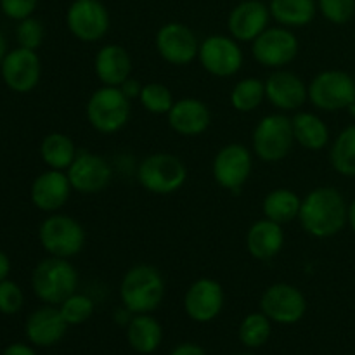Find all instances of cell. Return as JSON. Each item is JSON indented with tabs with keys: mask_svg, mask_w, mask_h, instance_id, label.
<instances>
[{
	"mask_svg": "<svg viewBox=\"0 0 355 355\" xmlns=\"http://www.w3.org/2000/svg\"><path fill=\"white\" fill-rule=\"evenodd\" d=\"M139 103L144 107V111L162 116V114H168L175 99L168 87L159 82H151L144 83L141 96H139Z\"/></svg>",
	"mask_w": 355,
	"mask_h": 355,
	"instance_id": "d6a6232c",
	"label": "cell"
},
{
	"mask_svg": "<svg viewBox=\"0 0 355 355\" xmlns=\"http://www.w3.org/2000/svg\"><path fill=\"white\" fill-rule=\"evenodd\" d=\"M6 54H7V42H6V38H3L2 31H0V64H2Z\"/></svg>",
	"mask_w": 355,
	"mask_h": 355,
	"instance_id": "ee69618b",
	"label": "cell"
},
{
	"mask_svg": "<svg viewBox=\"0 0 355 355\" xmlns=\"http://www.w3.org/2000/svg\"><path fill=\"white\" fill-rule=\"evenodd\" d=\"M300 42L291 28L269 26L252 42V55L267 69H283L295 61Z\"/></svg>",
	"mask_w": 355,
	"mask_h": 355,
	"instance_id": "30bf717a",
	"label": "cell"
},
{
	"mask_svg": "<svg viewBox=\"0 0 355 355\" xmlns=\"http://www.w3.org/2000/svg\"><path fill=\"white\" fill-rule=\"evenodd\" d=\"M168 355H208L203 347L196 345V343H180Z\"/></svg>",
	"mask_w": 355,
	"mask_h": 355,
	"instance_id": "ab89813d",
	"label": "cell"
},
{
	"mask_svg": "<svg viewBox=\"0 0 355 355\" xmlns=\"http://www.w3.org/2000/svg\"><path fill=\"white\" fill-rule=\"evenodd\" d=\"M270 335H272V321L262 311L246 315L238 329L239 342L246 349H260L269 342Z\"/></svg>",
	"mask_w": 355,
	"mask_h": 355,
	"instance_id": "1f68e13d",
	"label": "cell"
},
{
	"mask_svg": "<svg viewBox=\"0 0 355 355\" xmlns=\"http://www.w3.org/2000/svg\"><path fill=\"white\" fill-rule=\"evenodd\" d=\"M38 239L49 255L69 260L82 252L87 236L76 218L55 211L40 224Z\"/></svg>",
	"mask_w": 355,
	"mask_h": 355,
	"instance_id": "52a82bcc",
	"label": "cell"
},
{
	"mask_svg": "<svg viewBox=\"0 0 355 355\" xmlns=\"http://www.w3.org/2000/svg\"><path fill=\"white\" fill-rule=\"evenodd\" d=\"M284 248L283 225L269 218H260L250 225L246 232V250L250 255L260 262L276 259Z\"/></svg>",
	"mask_w": 355,
	"mask_h": 355,
	"instance_id": "603a6c76",
	"label": "cell"
},
{
	"mask_svg": "<svg viewBox=\"0 0 355 355\" xmlns=\"http://www.w3.org/2000/svg\"><path fill=\"white\" fill-rule=\"evenodd\" d=\"M253 172V151L239 142L220 148L211 163L214 180L225 191H239Z\"/></svg>",
	"mask_w": 355,
	"mask_h": 355,
	"instance_id": "8fae6325",
	"label": "cell"
},
{
	"mask_svg": "<svg viewBox=\"0 0 355 355\" xmlns=\"http://www.w3.org/2000/svg\"><path fill=\"white\" fill-rule=\"evenodd\" d=\"M142 87L144 85H142L137 78L130 76V78H127L123 83H121L120 89H121V92H123L130 101H134V99L139 101V96H141V92H142Z\"/></svg>",
	"mask_w": 355,
	"mask_h": 355,
	"instance_id": "f35d334b",
	"label": "cell"
},
{
	"mask_svg": "<svg viewBox=\"0 0 355 355\" xmlns=\"http://www.w3.org/2000/svg\"><path fill=\"white\" fill-rule=\"evenodd\" d=\"M45 30L42 21H38L37 17L30 16L26 19L19 21L16 28V40L19 44V47L30 49V51H37L42 44H44Z\"/></svg>",
	"mask_w": 355,
	"mask_h": 355,
	"instance_id": "e575fe53",
	"label": "cell"
},
{
	"mask_svg": "<svg viewBox=\"0 0 355 355\" xmlns=\"http://www.w3.org/2000/svg\"><path fill=\"white\" fill-rule=\"evenodd\" d=\"M238 355H253V354H250V352H245V354H238Z\"/></svg>",
	"mask_w": 355,
	"mask_h": 355,
	"instance_id": "bcb514c9",
	"label": "cell"
},
{
	"mask_svg": "<svg viewBox=\"0 0 355 355\" xmlns=\"http://www.w3.org/2000/svg\"><path fill=\"white\" fill-rule=\"evenodd\" d=\"M347 111H349V114H350V116H352L354 120H355V99L352 101V104H350V106L347 107Z\"/></svg>",
	"mask_w": 355,
	"mask_h": 355,
	"instance_id": "f6af8a7d",
	"label": "cell"
},
{
	"mask_svg": "<svg viewBox=\"0 0 355 355\" xmlns=\"http://www.w3.org/2000/svg\"><path fill=\"white\" fill-rule=\"evenodd\" d=\"M127 340L132 350L149 355L159 349L163 342V328L151 314H134L127 324Z\"/></svg>",
	"mask_w": 355,
	"mask_h": 355,
	"instance_id": "484cf974",
	"label": "cell"
},
{
	"mask_svg": "<svg viewBox=\"0 0 355 355\" xmlns=\"http://www.w3.org/2000/svg\"><path fill=\"white\" fill-rule=\"evenodd\" d=\"M266 101V82L257 76H246L234 83L229 103L238 113H253Z\"/></svg>",
	"mask_w": 355,
	"mask_h": 355,
	"instance_id": "f546056e",
	"label": "cell"
},
{
	"mask_svg": "<svg viewBox=\"0 0 355 355\" xmlns=\"http://www.w3.org/2000/svg\"><path fill=\"white\" fill-rule=\"evenodd\" d=\"M78 281V270L68 259L51 255L40 260L31 274V288L38 300L55 307L75 293Z\"/></svg>",
	"mask_w": 355,
	"mask_h": 355,
	"instance_id": "3957f363",
	"label": "cell"
},
{
	"mask_svg": "<svg viewBox=\"0 0 355 355\" xmlns=\"http://www.w3.org/2000/svg\"><path fill=\"white\" fill-rule=\"evenodd\" d=\"M302 208V198L288 187H277L266 194L262 201V214L269 220L284 225L298 220Z\"/></svg>",
	"mask_w": 355,
	"mask_h": 355,
	"instance_id": "4316f807",
	"label": "cell"
},
{
	"mask_svg": "<svg viewBox=\"0 0 355 355\" xmlns=\"http://www.w3.org/2000/svg\"><path fill=\"white\" fill-rule=\"evenodd\" d=\"M73 193L68 173L62 170H45L31 184V201L38 210L55 214L69 201Z\"/></svg>",
	"mask_w": 355,
	"mask_h": 355,
	"instance_id": "ffe728a7",
	"label": "cell"
},
{
	"mask_svg": "<svg viewBox=\"0 0 355 355\" xmlns=\"http://www.w3.org/2000/svg\"><path fill=\"white\" fill-rule=\"evenodd\" d=\"M78 149L69 135L62 132H51L44 137L40 144V156L45 165L52 170H66L75 162Z\"/></svg>",
	"mask_w": 355,
	"mask_h": 355,
	"instance_id": "f1b7e54d",
	"label": "cell"
},
{
	"mask_svg": "<svg viewBox=\"0 0 355 355\" xmlns=\"http://www.w3.org/2000/svg\"><path fill=\"white\" fill-rule=\"evenodd\" d=\"M24 304L23 290L14 281H0V312L7 315L17 314Z\"/></svg>",
	"mask_w": 355,
	"mask_h": 355,
	"instance_id": "8d00e7d4",
	"label": "cell"
},
{
	"mask_svg": "<svg viewBox=\"0 0 355 355\" xmlns=\"http://www.w3.org/2000/svg\"><path fill=\"white\" fill-rule=\"evenodd\" d=\"M352 76H354V82H355V71H354V75H352Z\"/></svg>",
	"mask_w": 355,
	"mask_h": 355,
	"instance_id": "7dc6e473",
	"label": "cell"
},
{
	"mask_svg": "<svg viewBox=\"0 0 355 355\" xmlns=\"http://www.w3.org/2000/svg\"><path fill=\"white\" fill-rule=\"evenodd\" d=\"M266 82V101L279 113H297L309 101V87L290 69H274Z\"/></svg>",
	"mask_w": 355,
	"mask_h": 355,
	"instance_id": "2e32d148",
	"label": "cell"
},
{
	"mask_svg": "<svg viewBox=\"0 0 355 355\" xmlns=\"http://www.w3.org/2000/svg\"><path fill=\"white\" fill-rule=\"evenodd\" d=\"M309 103L319 111L336 113L355 99L354 76L342 69H324L309 82Z\"/></svg>",
	"mask_w": 355,
	"mask_h": 355,
	"instance_id": "ba28073f",
	"label": "cell"
},
{
	"mask_svg": "<svg viewBox=\"0 0 355 355\" xmlns=\"http://www.w3.org/2000/svg\"><path fill=\"white\" fill-rule=\"evenodd\" d=\"M260 311L276 324H297L307 312V298L290 283H274L260 298Z\"/></svg>",
	"mask_w": 355,
	"mask_h": 355,
	"instance_id": "4fadbf2b",
	"label": "cell"
},
{
	"mask_svg": "<svg viewBox=\"0 0 355 355\" xmlns=\"http://www.w3.org/2000/svg\"><path fill=\"white\" fill-rule=\"evenodd\" d=\"M75 193L92 196L99 194L110 186L113 179V168L104 156L90 151H78L75 162L66 170Z\"/></svg>",
	"mask_w": 355,
	"mask_h": 355,
	"instance_id": "9a60e30c",
	"label": "cell"
},
{
	"mask_svg": "<svg viewBox=\"0 0 355 355\" xmlns=\"http://www.w3.org/2000/svg\"><path fill=\"white\" fill-rule=\"evenodd\" d=\"M293 146V125L286 113L266 114L253 128L252 151L263 163L283 162Z\"/></svg>",
	"mask_w": 355,
	"mask_h": 355,
	"instance_id": "8992f818",
	"label": "cell"
},
{
	"mask_svg": "<svg viewBox=\"0 0 355 355\" xmlns=\"http://www.w3.org/2000/svg\"><path fill=\"white\" fill-rule=\"evenodd\" d=\"M349 203L336 187L319 186L302 198V229L315 239H329L343 231L347 225Z\"/></svg>",
	"mask_w": 355,
	"mask_h": 355,
	"instance_id": "6da1fadb",
	"label": "cell"
},
{
	"mask_svg": "<svg viewBox=\"0 0 355 355\" xmlns=\"http://www.w3.org/2000/svg\"><path fill=\"white\" fill-rule=\"evenodd\" d=\"M38 0H0V9L7 17L16 21H23L33 16Z\"/></svg>",
	"mask_w": 355,
	"mask_h": 355,
	"instance_id": "74e56055",
	"label": "cell"
},
{
	"mask_svg": "<svg viewBox=\"0 0 355 355\" xmlns=\"http://www.w3.org/2000/svg\"><path fill=\"white\" fill-rule=\"evenodd\" d=\"M269 10L279 26L304 28L318 14V0H270Z\"/></svg>",
	"mask_w": 355,
	"mask_h": 355,
	"instance_id": "83f0119b",
	"label": "cell"
},
{
	"mask_svg": "<svg viewBox=\"0 0 355 355\" xmlns=\"http://www.w3.org/2000/svg\"><path fill=\"white\" fill-rule=\"evenodd\" d=\"M269 6L262 0H243L229 12L227 30L234 40L239 44L250 42L252 44L259 35L269 28L270 21Z\"/></svg>",
	"mask_w": 355,
	"mask_h": 355,
	"instance_id": "d6986e66",
	"label": "cell"
},
{
	"mask_svg": "<svg viewBox=\"0 0 355 355\" xmlns=\"http://www.w3.org/2000/svg\"><path fill=\"white\" fill-rule=\"evenodd\" d=\"M28 340L37 347H52L64 338L68 322L55 305H47L31 312L24 326Z\"/></svg>",
	"mask_w": 355,
	"mask_h": 355,
	"instance_id": "7402d4cb",
	"label": "cell"
},
{
	"mask_svg": "<svg viewBox=\"0 0 355 355\" xmlns=\"http://www.w3.org/2000/svg\"><path fill=\"white\" fill-rule=\"evenodd\" d=\"M2 78L10 90L17 94L31 92L42 76V61L37 51L17 47L7 52L0 64Z\"/></svg>",
	"mask_w": 355,
	"mask_h": 355,
	"instance_id": "ac0fdd59",
	"label": "cell"
},
{
	"mask_svg": "<svg viewBox=\"0 0 355 355\" xmlns=\"http://www.w3.org/2000/svg\"><path fill=\"white\" fill-rule=\"evenodd\" d=\"M132 114V101L120 87L101 85L90 94L85 106V116L90 127L103 135L120 132Z\"/></svg>",
	"mask_w": 355,
	"mask_h": 355,
	"instance_id": "277c9868",
	"label": "cell"
},
{
	"mask_svg": "<svg viewBox=\"0 0 355 355\" xmlns=\"http://www.w3.org/2000/svg\"><path fill=\"white\" fill-rule=\"evenodd\" d=\"M333 170L343 177H355V123L343 128L329 149Z\"/></svg>",
	"mask_w": 355,
	"mask_h": 355,
	"instance_id": "4dcf8cb0",
	"label": "cell"
},
{
	"mask_svg": "<svg viewBox=\"0 0 355 355\" xmlns=\"http://www.w3.org/2000/svg\"><path fill=\"white\" fill-rule=\"evenodd\" d=\"M198 61L201 68L217 78H231L238 75L245 62V54L238 40L231 35L215 33L200 42Z\"/></svg>",
	"mask_w": 355,
	"mask_h": 355,
	"instance_id": "9c48e42d",
	"label": "cell"
},
{
	"mask_svg": "<svg viewBox=\"0 0 355 355\" xmlns=\"http://www.w3.org/2000/svg\"><path fill=\"white\" fill-rule=\"evenodd\" d=\"M170 128L182 137H198L205 134L211 123V111L201 99L182 97L175 101L166 114Z\"/></svg>",
	"mask_w": 355,
	"mask_h": 355,
	"instance_id": "44dd1931",
	"label": "cell"
},
{
	"mask_svg": "<svg viewBox=\"0 0 355 355\" xmlns=\"http://www.w3.org/2000/svg\"><path fill=\"white\" fill-rule=\"evenodd\" d=\"M9 272H10V260L9 257L0 250V281L7 279Z\"/></svg>",
	"mask_w": 355,
	"mask_h": 355,
	"instance_id": "b9f144b4",
	"label": "cell"
},
{
	"mask_svg": "<svg viewBox=\"0 0 355 355\" xmlns=\"http://www.w3.org/2000/svg\"><path fill=\"white\" fill-rule=\"evenodd\" d=\"M225 304L222 284L211 277H200L184 295V311L194 322H211L220 315Z\"/></svg>",
	"mask_w": 355,
	"mask_h": 355,
	"instance_id": "e0dca14e",
	"label": "cell"
},
{
	"mask_svg": "<svg viewBox=\"0 0 355 355\" xmlns=\"http://www.w3.org/2000/svg\"><path fill=\"white\" fill-rule=\"evenodd\" d=\"M165 293V277L149 263H137L121 277L120 300L132 314H153L163 304Z\"/></svg>",
	"mask_w": 355,
	"mask_h": 355,
	"instance_id": "7a4b0ae2",
	"label": "cell"
},
{
	"mask_svg": "<svg viewBox=\"0 0 355 355\" xmlns=\"http://www.w3.org/2000/svg\"><path fill=\"white\" fill-rule=\"evenodd\" d=\"M187 180V166L179 156L170 153H153L137 166V182L148 193L168 196L184 187Z\"/></svg>",
	"mask_w": 355,
	"mask_h": 355,
	"instance_id": "5b68a950",
	"label": "cell"
},
{
	"mask_svg": "<svg viewBox=\"0 0 355 355\" xmlns=\"http://www.w3.org/2000/svg\"><path fill=\"white\" fill-rule=\"evenodd\" d=\"M58 307L68 326L83 324L92 318L94 311H96V304H94L92 298L85 293H78V291H75L71 297L66 298Z\"/></svg>",
	"mask_w": 355,
	"mask_h": 355,
	"instance_id": "836d02e7",
	"label": "cell"
},
{
	"mask_svg": "<svg viewBox=\"0 0 355 355\" xmlns=\"http://www.w3.org/2000/svg\"><path fill=\"white\" fill-rule=\"evenodd\" d=\"M66 26L76 40L96 44L110 31V12L101 0H75L66 12Z\"/></svg>",
	"mask_w": 355,
	"mask_h": 355,
	"instance_id": "7c38bea8",
	"label": "cell"
},
{
	"mask_svg": "<svg viewBox=\"0 0 355 355\" xmlns=\"http://www.w3.org/2000/svg\"><path fill=\"white\" fill-rule=\"evenodd\" d=\"M318 9L331 24H345L354 17L355 0H318Z\"/></svg>",
	"mask_w": 355,
	"mask_h": 355,
	"instance_id": "d590c367",
	"label": "cell"
},
{
	"mask_svg": "<svg viewBox=\"0 0 355 355\" xmlns=\"http://www.w3.org/2000/svg\"><path fill=\"white\" fill-rule=\"evenodd\" d=\"M2 355H37V354H35V350L31 349V347L24 345V343H12V345H9L6 350H3Z\"/></svg>",
	"mask_w": 355,
	"mask_h": 355,
	"instance_id": "60d3db41",
	"label": "cell"
},
{
	"mask_svg": "<svg viewBox=\"0 0 355 355\" xmlns=\"http://www.w3.org/2000/svg\"><path fill=\"white\" fill-rule=\"evenodd\" d=\"M347 224L350 225L352 232L355 234V200L349 203V215H347Z\"/></svg>",
	"mask_w": 355,
	"mask_h": 355,
	"instance_id": "7bdbcfd3",
	"label": "cell"
},
{
	"mask_svg": "<svg viewBox=\"0 0 355 355\" xmlns=\"http://www.w3.org/2000/svg\"><path fill=\"white\" fill-rule=\"evenodd\" d=\"M158 55L172 66H187L198 59L200 40L187 24L172 23L163 24L155 38Z\"/></svg>",
	"mask_w": 355,
	"mask_h": 355,
	"instance_id": "5bb4252c",
	"label": "cell"
},
{
	"mask_svg": "<svg viewBox=\"0 0 355 355\" xmlns=\"http://www.w3.org/2000/svg\"><path fill=\"white\" fill-rule=\"evenodd\" d=\"M94 73L101 85L120 87L132 76L130 54L118 44L103 45L94 58Z\"/></svg>",
	"mask_w": 355,
	"mask_h": 355,
	"instance_id": "cb8c5ba5",
	"label": "cell"
},
{
	"mask_svg": "<svg viewBox=\"0 0 355 355\" xmlns=\"http://www.w3.org/2000/svg\"><path fill=\"white\" fill-rule=\"evenodd\" d=\"M295 142L307 151H321L329 144V127L312 111H297L291 118Z\"/></svg>",
	"mask_w": 355,
	"mask_h": 355,
	"instance_id": "d4e9b609",
	"label": "cell"
}]
</instances>
